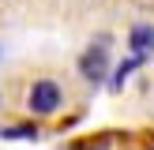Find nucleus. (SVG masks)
I'll list each match as a JSON object with an SVG mask.
<instances>
[{"label": "nucleus", "mask_w": 154, "mask_h": 150, "mask_svg": "<svg viewBox=\"0 0 154 150\" xmlns=\"http://www.w3.org/2000/svg\"><path fill=\"white\" fill-rule=\"evenodd\" d=\"M60 105H64V86L57 79H34V86L26 94V109L34 116H53Z\"/></svg>", "instance_id": "1"}, {"label": "nucleus", "mask_w": 154, "mask_h": 150, "mask_svg": "<svg viewBox=\"0 0 154 150\" xmlns=\"http://www.w3.org/2000/svg\"><path fill=\"white\" fill-rule=\"evenodd\" d=\"M105 45H109V38H98V45H90L87 52H83L79 60V75L87 82H105V71H109V56H105Z\"/></svg>", "instance_id": "2"}, {"label": "nucleus", "mask_w": 154, "mask_h": 150, "mask_svg": "<svg viewBox=\"0 0 154 150\" xmlns=\"http://www.w3.org/2000/svg\"><path fill=\"white\" fill-rule=\"evenodd\" d=\"M128 41H132V49L139 52V56H147L154 49V26H135L132 34H128Z\"/></svg>", "instance_id": "3"}, {"label": "nucleus", "mask_w": 154, "mask_h": 150, "mask_svg": "<svg viewBox=\"0 0 154 150\" xmlns=\"http://www.w3.org/2000/svg\"><path fill=\"white\" fill-rule=\"evenodd\" d=\"M143 60H147V56H139V52H135V56H128L124 64H117V71H113V79H109V90H120V86H124V79L143 64Z\"/></svg>", "instance_id": "4"}, {"label": "nucleus", "mask_w": 154, "mask_h": 150, "mask_svg": "<svg viewBox=\"0 0 154 150\" xmlns=\"http://www.w3.org/2000/svg\"><path fill=\"white\" fill-rule=\"evenodd\" d=\"M4 139H38V128L34 124H19V128H4Z\"/></svg>", "instance_id": "5"}]
</instances>
